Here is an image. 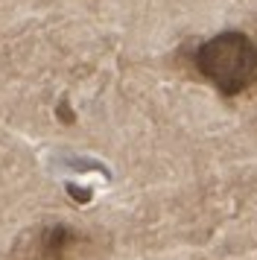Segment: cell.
<instances>
[{"instance_id":"obj_1","label":"cell","mask_w":257,"mask_h":260,"mask_svg":"<svg viewBox=\"0 0 257 260\" xmlns=\"http://www.w3.org/2000/svg\"><path fill=\"white\" fill-rule=\"evenodd\" d=\"M193 68L222 96H240L257 85V41L245 32L213 36L196 47Z\"/></svg>"},{"instance_id":"obj_2","label":"cell","mask_w":257,"mask_h":260,"mask_svg":"<svg viewBox=\"0 0 257 260\" xmlns=\"http://www.w3.org/2000/svg\"><path fill=\"white\" fill-rule=\"evenodd\" d=\"M91 248V237L65 222L29 228L12 246V260H79Z\"/></svg>"}]
</instances>
